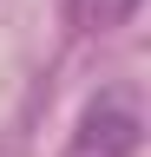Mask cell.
Here are the masks:
<instances>
[{
  "instance_id": "6da1fadb",
  "label": "cell",
  "mask_w": 151,
  "mask_h": 157,
  "mask_svg": "<svg viewBox=\"0 0 151 157\" xmlns=\"http://www.w3.org/2000/svg\"><path fill=\"white\" fill-rule=\"evenodd\" d=\"M138 144H145V118L125 98H92L72 124L66 157H138Z\"/></svg>"
},
{
  "instance_id": "7a4b0ae2",
  "label": "cell",
  "mask_w": 151,
  "mask_h": 157,
  "mask_svg": "<svg viewBox=\"0 0 151 157\" xmlns=\"http://www.w3.org/2000/svg\"><path fill=\"white\" fill-rule=\"evenodd\" d=\"M66 7H72V20L85 33H112V26H125L138 13V0H66Z\"/></svg>"
}]
</instances>
